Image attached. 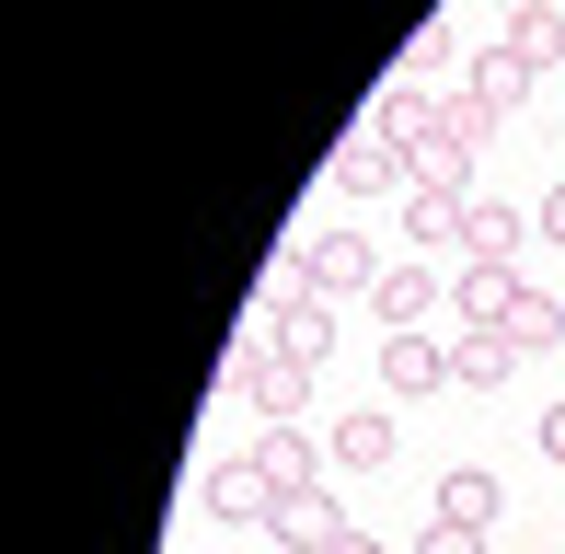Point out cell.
I'll return each instance as SVG.
<instances>
[{
    "instance_id": "4fadbf2b",
    "label": "cell",
    "mask_w": 565,
    "mask_h": 554,
    "mask_svg": "<svg viewBox=\"0 0 565 554\" xmlns=\"http://www.w3.org/2000/svg\"><path fill=\"white\" fill-rule=\"evenodd\" d=\"M461 220H473V196H450V185H404V243H416V255L461 243Z\"/></svg>"
},
{
    "instance_id": "7c38bea8",
    "label": "cell",
    "mask_w": 565,
    "mask_h": 554,
    "mask_svg": "<svg viewBox=\"0 0 565 554\" xmlns=\"http://www.w3.org/2000/svg\"><path fill=\"white\" fill-rule=\"evenodd\" d=\"M520 243H531V209H508V196H473V220H461V255L520 266Z\"/></svg>"
},
{
    "instance_id": "ffe728a7",
    "label": "cell",
    "mask_w": 565,
    "mask_h": 554,
    "mask_svg": "<svg viewBox=\"0 0 565 554\" xmlns=\"http://www.w3.org/2000/svg\"><path fill=\"white\" fill-rule=\"evenodd\" d=\"M416 554H497V532H461V520H427Z\"/></svg>"
},
{
    "instance_id": "8fae6325",
    "label": "cell",
    "mask_w": 565,
    "mask_h": 554,
    "mask_svg": "<svg viewBox=\"0 0 565 554\" xmlns=\"http://www.w3.org/2000/svg\"><path fill=\"white\" fill-rule=\"evenodd\" d=\"M531 82H543V70L531 58H508V46H473V58H461V93H473V105H531Z\"/></svg>"
},
{
    "instance_id": "3957f363",
    "label": "cell",
    "mask_w": 565,
    "mask_h": 554,
    "mask_svg": "<svg viewBox=\"0 0 565 554\" xmlns=\"http://www.w3.org/2000/svg\"><path fill=\"white\" fill-rule=\"evenodd\" d=\"M300 277L323 300H358V289H381V255H370V232H312L300 243Z\"/></svg>"
},
{
    "instance_id": "5b68a950",
    "label": "cell",
    "mask_w": 565,
    "mask_h": 554,
    "mask_svg": "<svg viewBox=\"0 0 565 554\" xmlns=\"http://www.w3.org/2000/svg\"><path fill=\"white\" fill-rule=\"evenodd\" d=\"M508 300H520V266H484V255L450 266V312H461V335H497Z\"/></svg>"
},
{
    "instance_id": "603a6c76",
    "label": "cell",
    "mask_w": 565,
    "mask_h": 554,
    "mask_svg": "<svg viewBox=\"0 0 565 554\" xmlns=\"http://www.w3.org/2000/svg\"><path fill=\"white\" fill-rule=\"evenodd\" d=\"M335 554H393V543H370V532H347V543H335Z\"/></svg>"
},
{
    "instance_id": "277c9868",
    "label": "cell",
    "mask_w": 565,
    "mask_h": 554,
    "mask_svg": "<svg viewBox=\"0 0 565 554\" xmlns=\"http://www.w3.org/2000/svg\"><path fill=\"white\" fill-rule=\"evenodd\" d=\"M450 300V277L439 266H381V289H370V312H381V335H427V312Z\"/></svg>"
},
{
    "instance_id": "30bf717a",
    "label": "cell",
    "mask_w": 565,
    "mask_h": 554,
    "mask_svg": "<svg viewBox=\"0 0 565 554\" xmlns=\"http://www.w3.org/2000/svg\"><path fill=\"white\" fill-rule=\"evenodd\" d=\"M439 520H461V532H497V520H508V486H497L484 462H450V473H439Z\"/></svg>"
},
{
    "instance_id": "e0dca14e",
    "label": "cell",
    "mask_w": 565,
    "mask_h": 554,
    "mask_svg": "<svg viewBox=\"0 0 565 554\" xmlns=\"http://www.w3.org/2000/svg\"><path fill=\"white\" fill-rule=\"evenodd\" d=\"M508 370H520V347H508V335H461V347H450V382H461V393H508Z\"/></svg>"
},
{
    "instance_id": "44dd1931",
    "label": "cell",
    "mask_w": 565,
    "mask_h": 554,
    "mask_svg": "<svg viewBox=\"0 0 565 554\" xmlns=\"http://www.w3.org/2000/svg\"><path fill=\"white\" fill-rule=\"evenodd\" d=\"M531 232H543V243H554V255H565V185L543 196V209H531Z\"/></svg>"
},
{
    "instance_id": "7402d4cb",
    "label": "cell",
    "mask_w": 565,
    "mask_h": 554,
    "mask_svg": "<svg viewBox=\"0 0 565 554\" xmlns=\"http://www.w3.org/2000/svg\"><path fill=\"white\" fill-rule=\"evenodd\" d=\"M543 450H554V462H565V393H554V405H543Z\"/></svg>"
},
{
    "instance_id": "7a4b0ae2",
    "label": "cell",
    "mask_w": 565,
    "mask_h": 554,
    "mask_svg": "<svg viewBox=\"0 0 565 554\" xmlns=\"http://www.w3.org/2000/svg\"><path fill=\"white\" fill-rule=\"evenodd\" d=\"M266 347H277V359H300V370H323V359H335V300H323V289L266 300Z\"/></svg>"
},
{
    "instance_id": "9a60e30c",
    "label": "cell",
    "mask_w": 565,
    "mask_h": 554,
    "mask_svg": "<svg viewBox=\"0 0 565 554\" xmlns=\"http://www.w3.org/2000/svg\"><path fill=\"white\" fill-rule=\"evenodd\" d=\"M254 462H266L277 497H289V486H323V462H335V450H323L312 427H266V439H254Z\"/></svg>"
},
{
    "instance_id": "6da1fadb",
    "label": "cell",
    "mask_w": 565,
    "mask_h": 554,
    "mask_svg": "<svg viewBox=\"0 0 565 554\" xmlns=\"http://www.w3.org/2000/svg\"><path fill=\"white\" fill-rule=\"evenodd\" d=\"M231 393H243L266 427H300V405H312V370H300V359H277L266 335H243V347H231Z\"/></svg>"
},
{
    "instance_id": "ba28073f",
    "label": "cell",
    "mask_w": 565,
    "mask_h": 554,
    "mask_svg": "<svg viewBox=\"0 0 565 554\" xmlns=\"http://www.w3.org/2000/svg\"><path fill=\"white\" fill-rule=\"evenodd\" d=\"M381 382H393L404 405H427V393H450V347L439 335H381Z\"/></svg>"
},
{
    "instance_id": "d6986e66",
    "label": "cell",
    "mask_w": 565,
    "mask_h": 554,
    "mask_svg": "<svg viewBox=\"0 0 565 554\" xmlns=\"http://www.w3.org/2000/svg\"><path fill=\"white\" fill-rule=\"evenodd\" d=\"M450 70V23H416V46H404V82H439Z\"/></svg>"
},
{
    "instance_id": "52a82bcc",
    "label": "cell",
    "mask_w": 565,
    "mask_h": 554,
    "mask_svg": "<svg viewBox=\"0 0 565 554\" xmlns=\"http://www.w3.org/2000/svg\"><path fill=\"white\" fill-rule=\"evenodd\" d=\"M266 532L289 543V554H335V543L358 532V520H347V509H335L323 486H289V497H277V520H266Z\"/></svg>"
},
{
    "instance_id": "5bb4252c",
    "label": "cell",
    "mask_w": 565,
    "mask_h": 554,
    "mask_svg": "<svg viewBox=\"0 0 565 554\" xmlns=\"http://www.w3.org/2000/svg\"><path fill=\"white\" fill-rule=\"evenodd\" d=\"M323 450H335L347 473H381V462H393V450H404V427L381 416V405H358V416H335V439H323Z\"/></svg>"
},
{
    "instance_id": "8992f818",
    "label": "cell",
    "mask_w": 565,
    "mask_h": 554,
    "mask_svg": "<svg viewBox=\"0 0 565 554\" xmlns=\"http://www.w3.org/2000/svg\"><path fill=\"white\" fill-rule=\"evenodd\" d=\"M196 509H209V520H231V532H243V520H277V473L243 450V462H220L209 486H196Z\"/></svg>"
},
{
    "instance_id": "ac0fdd59",
    "label": "cell",
    "mask_w": 565,
    "mask_h": 554,
    "mask_svg": "<svg viewBox=\"0 0 565 554\" xmlns=\"http://www.w3.org/2000/svg\"><path fill=\"white\" fill-rule=\"evenodd\" d=\"M439 139L484 162V139H497V105H473V93H439Z\"/></svg>"
},
{
    "instance_id": "9c48e42d",
    "label": "cell",
    "mask_w": 565,
    "mask_h": 554,
    "mask_svg": "<svg viewBox=\"0 0 565 554\" xmlns=\"http://www.w3.org/2000/svg\"><path fill=\"white\" fill-rule=\"evenodd\" d=\"M520 359H554L565 347V289H543V277H520V300H508V323H497Z\"/></svg>"
},
{
    "instance_id": "2e32d148",
    "label": "cell",
    "mask_w": 565,
    "mask_h": 554,
    "mask_svg": "<svg viewBox=\"0 0 565 554\" xmlns=\"http://www.w3.org/2000/svg\"><path fill=\"white\" fill-rule=\"evenodd\" d=\"M508 58H531V70H554L565 58V12H554V0H508Z\"/></svg>"
},
{
    "instance_id": "cb8c5ba5",
    "label": "cell",
    "mask_w": 565,
    "mask_h": 554,
    "mask_svg": "<svg viewBox=\"0 0 565 554\" xmlns=\"http://www.w3.org/2000/svg\"><path fill=\"white\" fill-rule=\"evenodd\" d=\"M554 12H565V0H554Z\"/></svg>"
}]
</instances>
